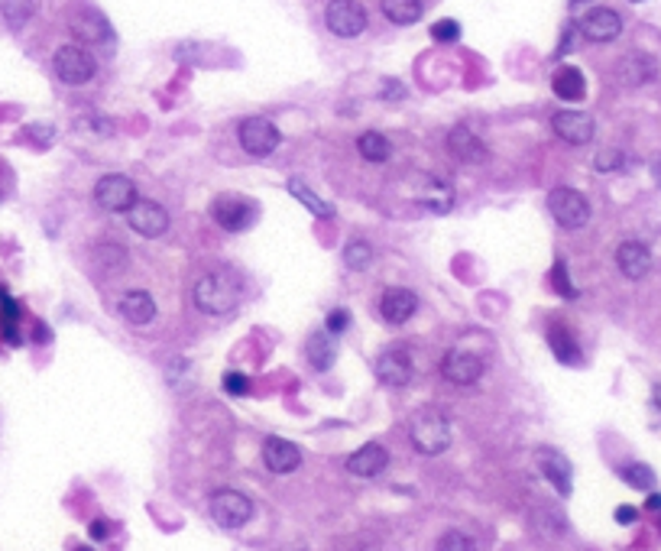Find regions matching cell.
<instances>
[{"label":"cell","instance_id":"cell-13","mask_svg":"<svg viewBox=\"0 0 661 551\" xmlns=\"http://www.w3.org/2000/svg\"><path fill=\"white\" fill-rule=\"evenodd\" d=\"M577 30H580V36L590 39V43H613V39H619V33H622V17L610 7L587 10L584 17H580V23H577Z\"/></svg>","mask_w":661,"mask_h":551},{"label":"cell","instance_id":"cell-43","mask_svg":"<svg viewBox=\"0 0 661 551\" xmlns=\"http://www.w3.org/2000/svg\"><path fill=\"white\" fill-rule=\"evenodd\" d=\"M402 94H406V88L399 85V82H382V91H380V98H390V101H399Z\"/></svg>","mask_w":661,"mask_h":551},{"label":"cell","instance_id":"cell-8","mask_svg":"<svg viewBox=\"0 0 661 551\" xmlns=\"http://www.w3.org/2000/svg\"><path fill=\"white\" fill-rule=\"evenodd\" d=\"M124 214H127V224L140 234V237L153 240L169 230V211H166L159 202H153V198H136Z\"/></svg>","mask_w":661,"mask_h":551},{"label":"cell","instance_id":"cell-3","mask_svg":"<svg viewBox=\"0 0 661 551\" xmlns=\"http://www.w3.org/2000/svg\"><path fill=\"white\" fill-rule=\"evenodd\" d=\"M548 211H551V218L558 220L561 228L580 230L587 220H590L594 208H590V202H587L577 188L561 185V188H551L548 192Z\"/></svg>","mask_w":661,"mask_h":551},{"label":"cell","instance_id":"cell-45","mask_svg":"<svg viewBox=\"0 0 661 551\" xmlns=\"http://www.w3.org/2000/svg\"><path fill=\"white\" fill-rule=\"evenodd\" d=\"M652 409L658 412V422H661V386H655V396H652Z\"/></svg>","mask_w":661,"mask_h":551},{"label":"cell","instance_id":"cell-46","mask_svg":"<svg viewBox=\"0 0 661 551\" xmlns=\"http://www.w3.org/2000/svg\"><path fill=\"white\" fill-rule=\"evenodd\" d=\"M645 506L652 509V512H655V509H661V493H652V496H648V503H645Z\"/></svg>","mask_w":661,"mask_h":551},{"label":"cell","instance_id":"cell-33","mask_svg":"<svg viewBox=\"0 0 661 551\" xmlns=\"http://www.w3.org/2000/svg\"><path fill=\"white\" fill-rule=\"evenodd\" d=\"M619 477H622L629 486H636V490H652L655 486V474L648 464H626L619 470Z\"/></svg>","mask_w":661,"mask_h":551},{"label":"cell","instance_id":"cell-25","mask_svg":"<svg viewBox=\"0 0 661 551\" xmlns=\"http://www.w3.org/2000/svg\"><path fill=\"white\" fill-rule=\"evenodd\" d=\"M72 33H75L82 43H114V33H110L107 20H104L101 13H91V10H85V13H78V17L72 20Z\"/></svg>","mask_w":661,"mask_h":551},{"label":"cell","instance_id":"cell-14","mask_svg":"<svg viewBox=\"0 0 661 551\" xmlns=\"http://www.w3.org/2000/svg\"><path fill=\"white\" fill-rule=\"evenodd\" d=\"M376 376H380L386 386H392V390L408 386L412 376H416V364H412L408 350H402V348L382 350V354L376 357Z\"/></svg>","mask_w":661,"mask_h":551},{"label":"cell","instance_id":"cell-40","mask_svg":"<svg viewBox=\"0 0 661 551\" xmlns=\"http://www.w3.org/2000/svg\"><path fill=\"white\" fill-rule=\"evenodd\" d=\"M551 280H554V286L561 288V296H568V298L577 296V288L568 282V266H564V263H554V270H551Z\"/></svg>","mask_w":661,"mask_h":551},{"label":"cell","instance_id":"cell-4","mask_svg":"<svg viewBox=\"0 0 661 551\" xmlns=\"http://www.w3.org/2000/svg\"><path fill=\"white\" fill-rule=\"evenodd\" d=\"M52 68H56V75H59L62 85H88L94 78V72H98V65H94L91 52L85 49V46H62L59 52H56V59H52Z\"/></svg>","mask_w":661,"mask_h":551},{"label":"cell","instance_id":"cell-49","mask_svg":"<svg viewBox=\"0 0 661 551\" xmlns=\"http://www.w3.org/2000/svg\"><path fill=\"white\" fill-rule=\"evenodd\" d=\"M75 551H91V548H75Z\"/></svg>","mask_w":661,"mask_h":551},{"label":"cell","instance_id":"cell-20","mask_svg":"<svg viewBox=\"0 0 661 551\" xmlns=\"http://www.w3.org/2000/svg\"><path fill=\"white\" fill-rule=\"evenodd\" d=\"M616 75H619V82L629 88L648 85V82L658 75V62H655L652 56H645V52H629V56H622V62H619Z\"/></svg>","mask_w":661,"mask_h":551},{"label":"cell","instance_id":"cell-27","mask_svg":"<svg viewBox=\"0 0 661 551\" xmlns=\"http://www.w3.org/2000/svg\"><path fill=\"white\" fill-rule=\"evenodd\" d=\"M425 13L422 0H382V17L396 26H412L418 23Z\"/></svg>","mask_w":661,"mask_h":551},{"label":"cell","instance_id":"cell-34","mask_svg":"<svg viewBox=\"0 0 661 551\" xmlns=\"http://www.w3.org/2000/svg\"><path fill=\"white\" fill-rule=\"evenodd\" d=\"M434 551H476V542L467 532H460V529H451V532H444L438 538Z\"/></svg>","mask_w":661,"mask_h":551},{"label":"cell","instance_id":"cell-12","mask_svg":"<svg viewBox=\"0 0 661 551\" xmlns=\"http://www.w3.org/2000/svg\"><path fill=\"white\" fill-rule=\"evenodd\" d=\"M441 376L448 383H454V386H474L484 376V360L464 348H454L441 360Z\"/></svg>","mask_w":661,"mask_h":551},{"label":"cell","instance_id":"cell-15","mask_svg":"<svg viewBox=\"0 0 661 551\" xmlns=\"http://www.w3.org/2000/svg\"><path fill=\"white\" fill-rule=\"evenodd\" d=\"M535 461H538V470L545 474V480H548L561 496H571V490H574V470H571V461L554 448H538Z\"/></svg>","mask_w":661,"mask_h":551},{"label":"cell","instance_id":"cell-28","mask_svg":"<svg viewBox=\"0 0 661 551\" xmlns=\"http://www.w3.org/2000/svg\"><path fill=\"white\" fill-rule=\"evenodd\" d=\"M288 192H292V198H298V202L305 204V208L314 214V218H322V220L334 218V204L322 202V198L314 195V192L305 185V182H302V178H288Z\"/></svg>","mask_w":661,"mask_h":551},{"label":"cell","instance_id":"cell-10","mask_svg":"<svg viewBox=\"0 0 661 551\" xmlns=\"http://www.w3.org/2000/svg\"><path fill=\"white\" fill-rule=\"evenodd\" d=\"M94 202H98V208H104V211H127L130 204L136 202L133 178L117 176V172L98 178V185H94Z\"/></svg>","mask_w":661,"mask_h":551},{"label":"cell","instance_id":"cell-2","mask_svg":"<svg viewBox=\"0 0 661 551\" xmlns=\"http://www.w3.org/2000/svg\"><path fill=\"white\" fill-rule=\"evenodd\" d=\"M408 438H412V448L425 458H434V454H444L451 448V422L441 409H418L412 422H408Z\"/></svg>","mask_w":661,"mask_h":551},{"label":"cell","instance_id":"cell-29","mask_svg":"<svg viewBox=\"0 0 661 551\" xmlns=\"http://www.w3.org/2000/svg\"><path fill=\"white\" fill-rule=\"evenodd\" d=\"M356 153L364 156L366 162H386L392 156V146L390 140L382 133H376V130H366L360 140H356Z\"/></svg>","mask_w":661,"mask_h":551},{"label":"cell","instance_id":"cell-42","mask_svg":"<svg viewBox=\"0 0 661 551\" xmlns=\"http://www.w3.org/2000/svg\"><path fill=\"white\" fill-rule=\"evenodd\" d=\"M636 519H639V509L636 506H619L616 509V522H619V526H632Z\"/></svg>","mask_w":661,"mask_h":551},{"label":"cell","instance_id":"cell-26","mask_svg":"<svg viewBox=\"0 0 661 551\" xmlns=\"http://www.w3.org/2000/svg\"><path fill=\"white\" fill-rule=\"evenodd\" d=\"M330 338H334L330 331H314L312 338H308L305 357L314 370H328V366L334 364V340Z\"/></svg>","mask_w":661,"mask_h":551},{"label":"cell","instance_id":"cell-32","mask_svg":"<svg viewBox=\"0 0 661 551\" xmlns=\"http://www.w3.org/2000/svg\"><path fill=\"white\" fill-rule=\"evenodd\" d=\"M551 348H554V357L558 360H564V364L577 366L584 357H580V348L574 344V338H571L568 331H551Z\"/></svg>","mask_w":661,"mask_h":551},{"label":"cell","instance_id":"cell-7","mask_svg":"<svg viewBox=\"0 0 661 551\" xmlns=\"http://www.w3.org/2000/svg\"><path fill=\"white\" fill-rule=\"evenodd\" d=\"M211 519L224 529H240L253 519V503L240 490H218L211 496Z\"/></svg>","mask_w":661,"mask_h":551},{"label":"cell","instance_id":"cell-31","mask_svg":"<svg viewBox=\"0 0 661 551\" xmlns=\"http://www.w3.org/2000/svg\"><path fill=\"white\" fill-rule=\"evenodd\" d=\"M373 263V246L366 244V240H350L348 246H344V266L354 272H364L366 266Z\"/></svg>","mask_w":661,"mask_h":551},{"label":"cell","instance_id":"cell-24","mask_svg":"<svg viewBox=\"0 0 661 551\" xmlns=\"http://www.w3.org/2000/svg\"><path fill=\"white\" fill-rule=\"evenodd\" d=\"M551 88L558 94L561 101H584L587 98V82H584V72L574 65H561L551 78Z\"/></svg>","mask_w":661,"mask_h":551},{"label":"cell","instance_id":"cell-6","mask_svg":"<svg viewBox=\"0 0 661 551\" xmlns=\"http://www.w3.org/2000/svg\"><path fill=\"white\" fill-rule=\"evenodd\" d=\"M324 23L340 39H356L366 30V10L356 0H330L324 10Z\"/></svg>","mask_w":661,"mask_h":551},{"label":"cell","instance_id":"cell-47","mask_svg":"<svg viewBox=\"0 0 661 551\" xmlns=\"http://www.w3.org/2000/svg\"><path fill=\"white\" fill-rule=\"evenodd\" d=\"M580 4H584V0H571V7H580Z\"/></svg>","mask_w":661,"mask_h":551},{"label":"cell","instance_id":"cell-11","mask_svg":"<svg viewBox=\"0 0 661 551\" xmlns=\"http://www.w3.org/2000/svg\"><path fill=\"white\" fill-rule=\"evenodd\" d=\"M551 130H554V136L564 140V143L584 146L594 140L597 124L590 114H584V110H558V114L551 117Z\"/></svg>","mask_w":661,"mask_h":551},{"label":"cell","instance_id":"cell-36","mask_svg":"<svg viewBox=\"0 0 661 551\" xmlns=\"http://www.w3.org/2000/svg\"><path fill=\"white\" fill-rule=\"evenodd\" d=\"M432 39L434 43H454V39H460V23L458 20H438L432 26Z\"/></svg>","mask_w":661,"mask_h":551},{"label":"cell","instance_id":"cell-22","mask_svg":"<svg viewBox=\"0 0 661 551\" xmlns=\"http://www.w3.org/2000/svg\"><path fill=\"white\" fill-rule=\"evenodd\" d=\"M448 153L454 156L458 162H470V166H474V162L486 159V146H484V140L474 133V130L460 124V127H454L448 133Z\"/></svg>","mask_w":661,"mask_h":551},{"label":"cell","instance_id":"cell-48","mask_svg":"<svg viewBox=\"0 0 661 551\" xmlns=\"http://www.w3.org/2000/svg\"><path fill=\"white\" fill-rule=\"evenodd\" d=\"M356 551H376V548H356Z\"/></svg>","mask_w":661,"mask_h":551},{"label":"cell","instance_id":"cell-5","mask_svg":"<svg viewBox=\"0 0 661 551\" xmlns=\"http://www.w3.org/2000/svg\"><path fill=\"white\" fill-rule=\"evenodd\" d=\"M237 140L244 146V153L256 156V159H263V156L276 153V146H279V130L276 124L266 117H246L240 120V130H237Z\"/></svg>","mask_w":661,"mask_h":551},{"label":"cell","instance_id":"cell-9","mask_svg":"<svg viewBox=\"0 0 661 551\" xmlns=\"http://www.w3.org/2000/svg\"><path fill=\"white\" fill-rule=\"evenodd\" d=\"M211 214L224 230H240L253 228L256 224V204L250 198H240V195H218L211 204Z\"/></svg>","mask_w":661,"mask_h":551},{"label":"cell","instance_id":"cell-44","mask_svg":"<svg viewBox=\"0 0 661 551\" xmlns=\"http://www.w3.org/2000/svg\"><path fill=\"white\" fill-rule=\"evenodd\" d=\"M88 532H91V538H98V542H101V538H107V522H104V519H98V522H91V529H88Z\"/></svg>","mask_w":661,"mask_h":551},{"label":"cell","instance_id":"cell-38","mask_svg":"<svg viewBox=\"0 0 661 551\" xmlns=\"http://www.w3.org/2000/svg\"><path fill=\"white\" fill-rule=\"evenodd\" d=\"M124 250H120V246H114V244H104V246H98V260H101V266L104 270H114V266H120L124 263Z\"/></svg>","mask_w":661,"mask_h":551},{"label":"cell","instance_id":"cell-21","mask_svg":"<svg viewBox=\"0 0 661 551\" xmlns=\"http://www.w3.org/2000/svg\"><path fill=\"white\" fill-rule=\"evenodd\" d=\"M263 464L270 467L272 474H292L302 464V451H298V444H292L286 438H266Z\"/></svg>","mask_w":661,"mask_h":551},{"label":"cell","instance_id":"cell-35","mask_svg":"<svg viewBox=\"0 0 661 551\" xmlns=\"http://www.w3.org/2000/svg\"><path fill=\"white\" fill-rule=\"evenodd\" d=\"M78 130H85V133H94V136H110L114 133V124L104 117H94V114H88V117H78L75 120Z\"/></svg>","mask_w":661,"mask_h":551},{"label":"cell","instance_id":"cell-1","mask_svg":"<svg viewBox=\"0 0 661 551\" xmlns=\"http://www.w3.org/2000/svg\"><path fill=\"white\" fill-rule=\"evenodd\" d=\"M240 280L230 270H211L204 272L202 280L192 288V302H195L198 312L204 314H227L240 306Z\"/></svg>","mask_w":661,"mask_h":551},{"label":"cell","instance_id":"cell-16","mask_svg":"<svg viewBox=\"0 0 661 551\" xmlns=\"http://www.w3.org/2000/svg\"><path fill=\"white\" fill-rule=\"evenodd\" d=\"M418 312V296L412 292V288H386L380 298V314H382V322L386 324H406L412 314Z\"/></svg>","mask_w":661,"mask_h":551},{"label":"cell","instance_id":"cell-18","mask_svg":"<svg viewBox=\"0 0 661 551\" xmlns=\"http://www.w3.org/2000/svg\"><path fill=\"white\" fill-rule=\"evenodd\" d=\"M616 266L626 280H632V282L645 280L648 270H652V250H648L642 240H626V244H619V250H616Z\"/></svg>","mask_w":661,"mask_h":551},{"label":"cell","instance_id":"cell-39","mask_svg":"<svg viewBox=\"0 0 661 551\" xmlns=\"http://www.w3.org/2000/svg\"><path fill=\"white\" fill-rule=\"evenodd\" d=\"M224 390L230 396H246L250 392V380L244 374H237V370H230V374H224Z\"/></svg>","mask_w":661,"mask_h":551},{"label":"cell","instance_id":"cell-50","mask_svg":"<svg viewBox=\"0 0 661 551\" xmlns=\"http://www.w3.org/2000/svg\"><path fill=\"white\" fill-rule=\"evenodd\" d=\"M632 4H642V0H632Z\"/></svg>","mask_w":661,"mask_h":551},{"label":"cell","instance_id":"cell-23","mask_svg":"<svg viewBox=\"0 0 661 551\" xmlns=\"http://www.w3.org/2000/svg\"><path fill=\"white\" fill-rule=\"evenodd\" d=\"M416 202L422 204L428 214H448L451 204H454V192H451L448 182L441 178H425L422 188H416Z\"/></svg>","mask_w":661,"mask_h":551},{"label":"cell","instance_id":"cell-30","mask_svg":"<svg viewBox=\"0 0 661 551\" xmlns=\"http://www.w3.org/2000/svg\"><path fill=\"white\" fill-rule=\"evenodd\" d=\"M0 10H4V20H7L10 30H23L36 13V0H4Z\"/></svg>","mask_w":661,"mask_h":551},{"label":"cell","instance_id":"cell-17","mask_svg":"<svg viewBox=\"0 0 661 551\" xmlns=\"http://www.w3.org/2000/svg\"><path fill=\"white\" fill-rule=\"evenodd\" d=\"M386 464H390V451L382 448L380 441H370L348 458V474L360 477V480H373L386 470Z\"/></svg>","mask_w":661,"mask_h":551},{"label":"cell","instance_id":"cell-19","mask_svg":"<svg viewBox=\"0 0 661 551\" xmlns=\"http://www.w3.org/2000/svg\"><path fill=\"white\" fill-rule=\"evenodd\" d=\"M117 312L127 324L143 328V324H153V318H156V298L150 296L146 288H130V292L120 296Z\"/></svg>","mask_w":661,"mask_h":551},{"label":"cell","instance_id":"cell-41","mask_svg":"<svg viewBox=\"0 0 661 551\" xmlns=\"http://www.w3.org/2000/svg\"><path fill=\"white\" fill-rule=\"evenodd\" d=\"M350 324V314L344 312V308H334V312L328 314V331L330 334H340V331H348Z\"/></svg>","mask_w":661,"mask_h":551},{"label":"cell","instance_id":"cell-37","mask_svg":"<svg viewBox=\"0 0 661 551\" xmlns=\"http://www.w3.org/2000/svg\"><path fill=\"white\" fill-rule=\"evenodd\" d=\"M622 159H626V156L619 153V150H600L597 159H594V169L597 172H616L619 166H622Z\"/></svg>","mask_w":661,"mask_h":551}]
</instances>
